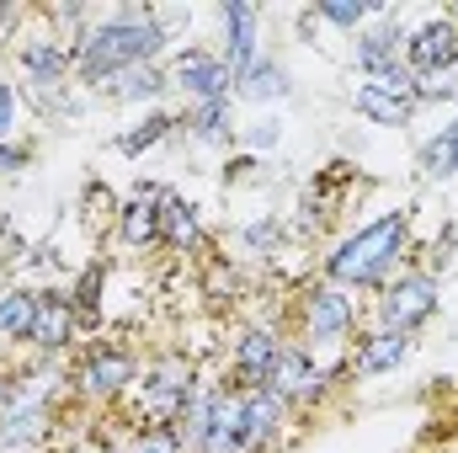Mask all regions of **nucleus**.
I'll return each mask as SVG.
<instances>
[{
  "label": "nucleus",
  "instance_id": "39448f33",
  "mask_svg": "<svg viewBox=\"0 0 458 453\" xmlns=\"http://www.w3.org/2000/svg\"><path fill=\"white\" fill-rule=\"evenodd\" d=\"M443 310V278H432L427 267H400L384 288H378V331H405L416 337L432 315Z\"/></svg>",
  "mask_w": 458,
  "mask_h": 453
},
{
  "label": "nucleus",
  "instance_id": "72a5a7b5",
  "mask_svg": "<svg viewBox=\"0 0 458 453\" xmlns=\"http://www.w3.org/2000/svg\"><path fill=\"white\" fill-rule=\"evenodd\" d=\"M454 245H458V225H448L443 235H437V240H432V256H427L421 267H427L432 278H443V272L454 267Z\"/></svg>",
  "mask_w": 458,
  "mask_h": 453
},
{
  "label": "nucleus",
  "instance_id": "aec40b11",
  "mask_svg": "<svg viewBox=\"0 0 458 453\" xmlns=\"http://www.w3.org/2000/svg\"><path fill=\"white\" fill-rule=\"evenodd\" d=\"M240 411H245V438H250V453H267L277 443L283 422H288V406L272 395V389H240Z\"/></svg>",
  "mask_w": 458,
  "mask_h": 453
},
{
  "label": "nucleus",
  "instance_id": "a211bd4d",
  "mask_svg": "<svg viewBox=\"0 0 458 453\" xmlns=\"http://www.w3.org/2000/svg\"><path fill=\"white\" fill-rule=\"evenodd\" d=\"M102 102H113V107H160L165 97H171V75H165V64H139V70H123L113 75L102 91H97Z\"/></svg>",
  "mask_w": 458,
  "mask_h": 453
},
{
  "label": "nucleus",
  "instance_id": "473e14b6",
  "mask_svg": "<svg viewBox=\"0 0 458 453\" xmlns=\"http://www.w3.org/2000/svg\"><path fill=\"white\" fill-rule=\"evenodd\" d=\"M32 155H38L32 139H11V144H0V182H16V176L32 166Z\"/></svg>",
  "mask_w": 458,
  "mask_h": 453
},
{
  "label": "nucleus",
  "instance_id": "423d86ee",
  "mask_svg": "<svg viewBox=\"0 0 458 453\" xmlns=\"http://www.w3.org/2000/svg\"><path fill=\"white\" fill-rule=\"evenodd\" d=\"M299 315V341L304 346H342L357 331V299L336 283H310L293 304Z\"/></svg>",
  "mask_w": 458,
  "mask_h": 453
},
{
  "label": "nucleus",
  "instance_id": "7ed1b4c3",
  "mask_svg": "<svg viewBox=\"0 0 458 453\" xmlns=\"http://www.w3.org/2000/svg\"><path fill=\"white\" fill-rule=\"evenodd\" d=\"M198 363L187 352H155L144 368H139V384H133V427H155V422H176L187 411V400L198 395Z\"/></svg>",
  "mask_w": 458,
  "mask_h": 453
},
{
  "label": "nucleus",
  "instance_id": "2eb2a0df",
  "mask_svg": "<svg viewBox=\"0 0 458 453\" xmlns=\"http://www.w3.org/2000/svg\"><path fill=\"white\" fill-rule=\"evenodd\" d=\"M176 133H187V144H198V150H229L240 139L234 97H225V102H192L187 113H176Z\"/></svg>",
  "mask_w": 458,
  "mask_h": 453
},
{
  "label": "nucleus",
  "instance_id": "1a4fd4ad",
  "mask_svg": "<svg viewBox=\"0 0 458 453\" xmlns=\"http://www.w3.org/2000/svg\"><path fill=\"white\" fill-rule=\"evenodd\" d=\"M16 75L21 91H59L75 81V43H64L59 32H32L16 43Z\"/></svg>",
  "mask_w": 458,
  "mask_h": 453
},
{
  "label": "nucleus",
  "instance_id": "ddd939ff",
  "mask_svg": "<svg viewBox=\"0 0 458 453\" xmlns=\"http://www.w3.org/2000/svg\"><path fill=\"white\" fill-rule=\"evenodd\" d=\"M352 64L362 81H378L384 70L405 64V21L394 11H378L357 38H352Z\"/></svg>",
  "mask_w": 458,
  "mask_h": 453
},
{
  "label": "nucleus",
  "instance_id": "f03ea898",
  "mask_svg": "<svg viewBox=\"0 0 458 453\" xmlns=\"http://www.w3.org/2000/svg\"><path fill=\"white\" fill-rule=\"evenodd\" d=\"M411 214H416V209L400 203V209H389V214L357 225L352 235H342L336 251L326 256V283H336L346 294H357V288H384V283L405 267V256H411Z\"/></svg>",
  "mask_w": 458,
  "mask_h": 453
},
{
  "label": "nucleus",
  "instance_id": "6e6552de",
  "mask_svg": "<svg viewBox=\"0 0 458 453\" xmlns=\"http://www.w3.org/2000/svg\"><path fill=\"white\" fill-rule=\"evenodd\" d=\"M331 379H342V373H336V368H326V363L315 357V346L288 341V346H283V357H277V368H272V384H267V389H272L288 411H304V406L326 400Z\"/></svg>",
  "mask_w": 458,
  "mask_h": 453
},
{
  "label": "nucleus",
  "instance_id": "c9c22d12",
  "mask_svg": "<svg viewBox=\"0 0 458 453\" xmlns=\"http://www.w3.org/2000/svg\"><path fill=\"white\" fill-rule=\"evenodd\" d=\"M454 123H458V117H454Z\"/></svg>",
  "mask_w": 458,
  "mask_h": 453
},
{
  "label": "nucleus",
  "instance_id": "393cba45",
  "mask_svg": "<svg viewBox=\"0 0 458 453\" xmlns=\"http://www.w3.org/2000/svg\"><path fill=\"white\" fill-rule=\"evenodd\" d=\"M102 288H107V261H86V267L75 272V283L64 288V294H70V310H75V321H81V331H86V326H102Z\"/></svg>",
  "mask_w": 458,
  "mask_h": 453
},
{
  "label": "nucleus",
  "instance_id": "b1692460",
  "mask_svg": "<svg viewBox=\"0 0 458 453\" xmlns=\"http://www.w3.org/2000/svg\"><path fill=\"white\" fill-rule=\"evenodd\" d=\"M416 171H421L427 182H454L458 176V123H443L432 139H421Z\"/></svg>",
  "mask_w": 458,
  "mask_h": 453
},
{
  "label": "nucleus",
  "instance_id": "f257e3e1",
  "mask_svg": "<svg viewBox=\"0 0 458 453\" xmlns=\"http://www.w3.org/2000/svg\"><path fill=\"white\" fill-rule=\"evenodd\" d=\"M171 43L155 21V5H117L91 16V27L75 38V86L81 91H102L113 75L139 70V64H165Z\"/></svg>",
  "mask_w": 458,
  "mask_h": 453
},
{
  "label": "nucleus",
  "instance_id": "7c9ffc66",
  "mask_svg": "<svg viewBox=\"0 0 458 453\" xmlns=\"http://www.w3.org/2000/svg\"><path fill=\"white\" fill-rule=\"evenodd\" d=\"M117 453H182V438H176V427L171 422H155V427H133Z\"/></svg>",
  "mask_w": 458,
  "mask_h": 453
},
{
  "label": "nucleus",
  "instance_id": "9d476101",
  "mask_svg": "<svg viewBox=\"0 0 458 453\" xmlns=\"http://www.w3.org/2000/svg\"><path fill=\"white\" fill-rule=\"evenodd\" d=\"M214 16H219V43H214V48H219V59L229 64V75L240 81V75L267 54V48H261V21H267V16H261V5H250V0H219Z\"/></svg>",
  "mask_w": 458,
  "mask_h": 453
},
{
  "label": "nucleus",
  "instance_id": "9b49d317",
  "mask_svg": "<svg viewBox=\"0 0 458 453\" xmlns=\"http://www.w3.org/2000/svg\"><path fill=\"white\" fill-rule=\"evenodd\" d=\"M165 192L160 182H133L128 198L117 203V240L128 251H149L160 245V225H165Z\"/></svg>",
  "mask_w": 458,
  "mask_h": 453
},
{
  "label": "nucleus",
  "instance_id": "dca6fc26",
  "mask_svg": "<svg viewBox=\"0 0 458 453\" xmlns=\"http://www.w3.org/2000/svg\"><path fill=\"white\" fill-rule=\"evenodd\" d=\"M81 337V321L70 310V294L64 288H38V321H32V346L43 357H64Z\"/></svg>",
  "mask_w": 458,
  "mask_h": 453
},
{
  "label": "nucleus",
  "instance_id": "c756f323",
  "mask_svg": "<svg viewBox=\"0 0 458 453\" xmlns=\"http://www.w3.org/2000/svg\"><path fill=\"white\" fill-rule=\"evenodd\" d=\"M245 155H272L277 144H283V117L277 113H261V117H250V123H240V139H234Z\"/></svg>",
  "mask_w": 458,
  "mask_h": 453
},
{
  "label": "nucleus",
  "instance_id": "2f4dec72",
  "mask_svg": "<svg viewBox=\"0 0 458 453\" xmlns=\"http://www.w3.org/2000/svg\"><path fill=\"white\" fill-rule=\"evenodd\" d=\"M21 117H27V97H21V86H11V81L0 75V144L21 139Z\"/></svg>",
  "mask_w": 458,
  "mask_h": 453
},
{
  "label": "nucleus",
  "instance_id": "5701e85b",
  "mask_svg": "<svg viewBox=\"0 0 458 453\" xmlns=\"http://www.w3.org/2000/svg\"><path fill=\"white\" fill-rule=\"evenodd\" d=\"M160 245H171V251H203V245H208L198 203H187L182 192H165V225H160Z\"/></svg>",
  "mask_w": 458,
  "mask_h": 453
},
{
  "label": "nucleus",
  "instance_id": "f3484780",
  "mask_svg": "<svg viewBox=\"0 0 458 453\" xmlns=\"http://www.w3.org/2000/svg\"><path fill=\"white\" fill-rule=\"evenodd\" d=\"M411 352H416V337H405V331H368L346 368L357 379H384V373H400L411 363Z\"/></svg>",
  "mask_w": 458,
  "mask_h": 453
},
{
  "label": "nucleus",
  "instance_id": "cd10ccee",
  "mask_svg": "<svg viewBox=\"0 0 458 453\" xmlns=\"http://www.w3.org/2000/svg\"><path fill=\"white\" fill-rule=\"evenodd\" d=\"M443 102L458 107V59L427 70V75H416V107H443Z\"/></svg>",
  "mask_w": 458,
  "mask_h": 453
},
{
  "label": "nucleus",
  "instance_id": "bb28decb",
  "mask_svg": "<svg viewBox=\"0 0 458 453\" xmlns=\"http://www.w3.org/2000/svg\"><path fill=\"white\" fill-rule=\"evenodd\" d=\"M315 11V21H326V27H336V32H362L378 11H389V5H373V0H315L310 5Z\"/></svg>",
  "mask_w": 458,
  "mask_h": 453
},
{
  "label": "nucleus",
  "instance_id": "f704fd0d",
  "mask_svg": "<svg viewBox=\"0 0 458 453\" xmlns=\"http://www.w3.org/2000/svg\"><path fill=\"white\" fill-rule=\"evenodd\" d=\"M54 453H117V443H107V438H81V443H54Z\"/></svg>",
  "mask_w": 458,
  "mask_h": 453
},
{
  "label": "nucleus",
  "instance_id": "c85d7f7f",
  "mask_svg": "<svg viewBox=\"0 0 458 453\" xmlns=\"http://www.w3.org/2000/svg\"><path fill=\"white\" fill-rule=\"evenodd\" d=\"M234 240H240L245 256H272L283 245V219L277 214H256V219H245V225L234 229Z\"/></svg>",
  "mask_w": 458,
  "mask_h": 453
},
{
  "label": "nucleus",
  "instance_id": "6ab92c4d",
  "mask_svg": "<svg viewBox=\"0 0 458 453\" xmlns=\"http://www.w3.org/2000/svg\"><path fill=\"white\" fill-rule=\"evenodd\" d=\"M293 97V75H288V64L277 59V54H261L240 81H234V107L245 102V107H277V102H288Z\"/></svg>",
  "mask_w": 458,
  "mask_h": 453
},
{
  "label": "nucleus",
  "instance_id": "a878e982",
  "mask_svg": "<svg viewBox=\"0 0 458 453\" xmlns=\"http://www.w3.org/2000/svg\"><path fill=\"white\" fill-rule=\"evenodd\" d=\"M38 321V288H5L0 294V341H32Z\"/></svg>",
  "mask_w": 458,
  "mask_h": 453
},
{
  "label": "nucleus",
  "instance_id": "4be33fe9",
  "mask_svg": "<svg viewBox=\"0 0 458 453\" xmlns=\"http://www.w3.org/2000/svg\"><path fill=\"white\" fill-rule=\"evenodd\" d=\"M171 133H176V113H165V107H149V113L133 117L128 128H117V133H113V150H117V155H128V160H139V155L160 150Z\"/></svg>",
  "mask_w": 458,
  "mask_h": 453
},
{
  "label": "nucleus",
  "instance_id": "f8f14e48",
  "mask_svg": "<svg viewBox=\"0 0 458 453\" xmlns=\"http://www.w3.org/2000/svg\"><path fill=\"white\" fill-rule=\"evenodd\" d=\"M283 346H288V337L272 331V326L240 331V341L229 346V379H234V389H267V384H272V368H277V357H283Z\"/></svg>",
  "mask_w": 458,
  "mask_h": 453
},
{
  "label": "nucleus",
  "instance_id": "20e7f679",
  "mask_svg": "<svg viewBox=\"0 0 458 453\" xmlns=\"http://www.w3.org/2000/svg\"><path fill=\"white\" fill-rule=\"evenodd\" d=\"M139 384V352L123 341H86L70 368V389L86 406H117Z\"/></svg>",
  "mask_w": 458,
  "mask_h": 453
},
{
  "label": "nucleus",
  "instance_id": "4468645a",
  "mask_svg": "<svg viewBox=\"0 0 458 453\" xmlns=\"http://www.w3.org/2000/svg\"><path fill=\"white\" fill-rule=\"evenodd\" d=\"M448 59H458V21L448 11H427V16L405 21V64L416 75H427Z\"/></svg>",
  "mask_w": 458,
  "mask_h": 453
},
{
  "label": "nucleus",
  "instance_id": "412c9836",
  "mask_svg": "<svg viewBox=\"0 0 458 453\" xmlns=\"http://www.w3.org/2000/svg\"><path fill=\"white\" fill-rule=\"evenodd\" d=\"M346 102H352V113L362 117V123H373V128H405V123L416 117L411 102H400V97H394V91H384L378 81H357Z\"/></svg>",
  "mask_w": 458,
  "mask_h": 453
},
{
  "label": "nucleus",
  "instance_id": "0eeeda50",
  "mask_svg": "<svg viewBox=\"0 0 458 453\" xmlns=\"http://www.w3.org/2000/svg\"><path fill=\"white\" fill-rule=\"evenodd\" d=\"M165 75H171V91L187 97V107L234 97V75L219 59V48H208V43H176L171 59H165Z\"/></svg>",
  "mask_w": 458,
  "mask_h": 453
}]
</instances>
